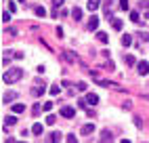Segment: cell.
Here are the masks:
<instances>
[{
    "instance_id": "8992f818",
    "label": "cell",
    "mask_w": 149,
    "mask_h": 143,
    "mask_svg": "<svg viewBox=\"0 0 149 143\" xmlns=\"http://www.w3.org/2000/svg\"><path fill=\"white\" fill-rule=\"evenodd\" d=\"M61 137H63L61 132L55 130V132H51V135H48V143H61Z\"/></svg>"
},
{
    "instance_id": "484cf974",
    "label": "cell",
    "mask_w": 149,
    "mask_h": 143,
    "mask_svg": "<svg viewBox=\"0 0 149 143\" xmlns=\"http://www.w3.org/2000/svg\"><path fill=\"white\" fill-rule=\"evenodd\" d=\"M134 124H136L139 128H143V118H141V116H134Z\"/></svg>"
},
{
    "instance_id": "2e32d148",
    "label": "cell",
    "mask_w": 149,
    "mask_h": 143,
    "mask_svg": "<svg viewBox=\"0 0 149 143\" xmlns=\"http://www.w3.org/2000/svg\"><path fill=\"white\" fill-rule=\"evenodd\" d=\"M97 38H99V42H103V44L109 42V36H107L105 32H97Z\"/></svg>"
},
{
    "instance_id": "4316f807",
    "label": "cell",
    "mask_w": 149,
    "mask_h": 143,
    "mask_svg": "<svg viewBox=\"0 0 149 143\" xmlns=\"http://www.w3.org/2000/svg\"><path fill=\"white\" fill-rule=\"evenodd\" d=\"M120 8H122V11H128V8H130V6H128V0H120Z\"/></svg>"
},
{
    "instance_id": "7402d4cb",
    "label": "cell",
    "mask_w": 149,
    "mask_h": 143,
    "mask_svg": "<svg viewBox=\"0 0 149 143\" xmlns=\"http://www.w3.org/2000/svg\"><path fill=\"white\" fill-rule=\"evenodd\" d=\"M55 122H57V116H53V114H48V116H46V124H48V126H53Z\"/></svg>"
},
{
    "instance_id": "7a4b0ae2",
    "label": "cell",
    "mask_w": 149,
    "mask_h": 143,
    "mask_svg": "<svg viewBox=\"0 0 149 143\" xmlns=\"http://www.w3.org/2000/svg\"><path fill=\"white\" fill-rule=\"evenodd\" d=\"M136 72L141 76H147L149 74V61H139V63H136Z\"/></svg>"
},
{
    "instance_id": "5b68a950",
    "label": "cell",
    "mask_w": 149,
    "mask_h": 143,
    "mask_svg": "<svg viewBox=\"0 0 149 143\" xmlns=\"http://www.w3.org/2000/svg\"><path fill=\"white\" fill-rule=\"evenodd\" d=\"M15 99H17V93H15V90H6L4 97H2V103H11V101H15Z\"/></svg>"
},
{
    "instance_id": "f1b7e54d",
    "label": "cell",
    "mask_w": 149,
    "mask_h": 143,
    "mask_svg": "<svg viewBox=\"0 0 149 143\" xmlns=\"http://www.w3.org/2000/svg\"><path fill=\"white\" fill-rule=\"evenodd\" d=\"M42 109H44V107H42V105H38V103H36V105L32 107V111H34V114H40V111H42Z\"/></svg>"
},
{
    "instance_id": "f35d334b",
    "label": "cell",
    "mask_w": 149,
    "mask_h": 143,
    "mask_svg": "<svg viewBox=\"0 0 149 143\" xmlns=\"http://www.w3.org/2000/svg\"><path fill=\"white\" fill-rule=\"evenodd\" d=\"M145 19H149V13H147V15H145Z\"/></svg>"
},
{
    "instance_id": "60d3db41",
    "label": "cell",
    "mask_w": 149,
    "mask_h": 143,
    "mask_svg": "<svg viewBox=\"0 0 149 143\" xmlns=\"http://www.w3.org/2000/svg\"><path fill=\"white\" fill-rule=\"evenodd\" d=\"M21 143H25V141H21Z\"/></svg>"
},
{
    "instance_id": "74e56055",
    "label": "cell",
    "mask_w": 149,
    "mask_h": 143,
    "mask_svg": "<svg viewBox=\"0 0 149 143\" xmlns=\"http://www.w3.org/2000/svg\"><path fill=\"white\" fill-rule=\"evenodd\" d=\"M122 143H130V141H128V139H122Z\"/></svg>"
},
{
    "instance_id": "52a82bcc",
    "label": "cell",
    "mask_w": 149,
    "mask_h": 143,
    "mask_svg": "<svg viewBox=\"0 0 149 143\" xmlns=\"http://www.w3.org/2000/svg\"><path fill=\"white\" fill-rule=\"evenodd\" d=\"M111 132H109V130H103L101 132V139H99V143H111Z\"/></svg>"
},
{
    "instance_id": "6da1fadb",
    "label": "cell",
    "mask_w": 149,
    "mask_h": 143,
    "mask_svg": "<svg viewBox=\"0 0 149 143\" xmlns=\"http://www.w3.org/2000/svg\"><path fill=\"white\" fill-rule=\"evenodd\" d=\"M21 76H23L21 67H11V69H6L2 74V82L4 84H13V82H17V80H21Z\"/></svg>"
},
{
    "instance_id": "603a6c76",
    "label": "cell",
    "mask_w": 149,
    "mask_h": 143,
    "mask_svg": "<svg viewBox=\"0 0 149 143\" xmlns=\"http://www.w3.org/2000/svg\"><path fill=\"white\" fill-rule=\"evenodd\" d=\"M136 36H141V40H143V42H149V32H139Z\"/></svg>"
},
{
    "instance_id": "836d02e7",
    "label": "cell",
    "mask_w": 149,
    "mask_h": 143,
    "mask_svg": "<svg viewBox=\"0 0 149 143\" xmlns=\"http://www.w3.org/2000/svg\"><path fill=\"white\" fill-rule=\"evenodd\" d=\"M139 6H141V8H147V11H149V0H143V2H139Z\"/></svg>"
},
{
    "instance_id": "3957f363",
    "label": "cell",
    "mask_w": 149,
    "mask_h": 143,
    "mask_svg": "<svg viewBox=\"0 0 149 143\" xmlns=\"http://www.w3.org/2000/svg\"><path fill=\"white\" fill-rule=\"evenodd\" d=\"M61 116H63V118H69V120H72V118L76 116V109H74L72 105H65V107H61Z\"/></svg>"
},
{
    "instance_id": "d6986e66",
    "label": "cell",
    "mask_w": 149,
    "mask_h": 143,
    "mask_svg": "<svg viewBox=\"0 0 149 143\" xmlns=\"http://www.w3.org/2000/svg\"><path fill=\"white\" fill-rule=\"evenodd\" d=\"M21 111H25V105L23 103H15L13 105V114H21Z\"/></svg>"
},
{
    "instance_id": "8d00e7d4",
    "label": "cell",
    "mask_w": 149,
    "mask_h": 143,
    "mask_svg": "<svg viewBox=\"0 0 149 143\" xmlns=\"http://www.w3.org/2000/svg\"><path fill=\"white\" fill-rule=\"evenodd\" d=\"M143 99H147V101H149V95H147V93H143Z\"/></svg>"
},
{
    "instance_id": "4dcf8cb0",
    "label": "cell",
    "mask_w": 149,
    "mask_h": 143,
    "mask_svg": "<svg viewBox=\"0 0 149 143\" xmlns=\"http://www.w3.org/2000/svg\"><path fill=\"white\" fill-rule=\"evenodd\" d=\"M8 11H11V13H17V4H15V2H8Z\"/></svg>"
},
{
    "instance_id": "d4e9b609",
    "label": "cell",
    "mask_w": 149,
    "mask_h": 143,
    "mask_svg": "<svg viewBox=\"0 0 149 143\" xmlns=\"http://www.w3.org/2000/svg\"><path fill=\"white\" fill-rule=\"evenodd\" d=\"M4 34H6V36H15V34H17V29H15V27H6V29H4Z\"/></svg>"
},
{
    "instance_id": "7c38bea8",
    "label": "cell",
    "mask_w": 149,
    "mask_h": 143,
    "mask_svg": "<svg viewBox=\"0 0 149 143\" xmlns=\"http://www.w3.org/2000/svg\"><path fill=\"white\" fill-rule=\"evenodd\" d=\"M15 122H17V116H15V114L4 116V126H11V124H15Z\"/></svg>"
},
{
    "instance_id": "1f68e13d",
    "label": "cell",
    "mask_w": 149,
    "mask_h": 143,
    "mask_svg": "<svg viewBox=\"0 0 149 143\" xmlns=\"http://www.w3.org/2000/svg\"><path fill=\"white\" fill-rule=\"evenodd\" d=\"M59 93H61V88H59V86H51V95H59Z\"/></svg>"
},
{
    "instance_id": "f546056e",
    "label": "cell",
    "mask_w": 149,
    "mask_h": 143,
    "mask_svg": "<svg viewBox=\"0 0 149 143\" xmlns=\"http://www.w3.org/2000/svg\"><path fill=\"white\" fill-rule=\"evenodd\" d=\"M51 2H53V6L57 8V6H63V2H65V0H51Z\"/></svg>"
},
{
    "instance_id": "30bf717a",
    "label": "cell",
    "mask_w": 149,
    "mask_h": 143,
    "mask_svg": "<svg viewBox=\"0 0 149 143\" xmlns=\"http://www.w3.org/2000/svg\"><path fill=\"white\" fill-rule=\"evenodd\" d=\"M46 93V86H34L32 88V95L34 97H40V95H44Z\"/></svg>"
},
{
    "instance_id": "ffe728a7",
    "label": "cell",
    "mask_w": 149,
    "mask_h": 143,
    "mask_svg": "<svg viewBox=\"0 0 149 143\" xmlns=\"http://www.w3.org/2000/svg\"><path fill=\"white\" fill-rule=\"evenodd\" d=\"M34 11H36V15H38V17H46V8H44V6H36Z\"/></svg>"
},
{
    "instance_id": "83f0119b",
    "label": "cell",
    "mask_w": 149,
    "mask_h": 143,
    "mask_svg": "<svg viewBox=\"0 0 149 143\" xmlns=\"http://www.w3.org/2000/svg\"><path fill=\"white\" fill-rule=\"evenodd\" d=\"M42 107H44V111H51V109H53V101H46Z\"/></svg>"
},
{
    "instance_id": "e575fe53",
    "label": "cell",
    "mask_w": 149,
    "mask_h": 143,
    "mask_svg": "<svg viewBox=\"0 0 149 143\" xmlns=\"http://www.w3.org/2000/svg\"><path fill=\"white\" fill-rule=\"evenodd\" d=\"M67 143H78V139H76V135H67Z\"/></svg>"
},
{
    "instance_id": "d6a6232c",
    "label": "cell",
    "mask_w": 149,
    "mask_h": 143,
    "mask_svg": "<svg viewBox=\"0 0 149 143\" xmlns=\"http://www.w3.org/2000/svg\"><path fill=\"white\" fill-rule=\"evenodd\" d=\"M86 105H88V103H86V99H84V101H82V99L78 101V107H80V109H86Z\"/></svg>"
},
{
    "instance_id": "9c48e42d",
    "label": "cell",
    "mask_w": 149,
    "mask_h": 143,
    "mask_svg": "<svg viewBox=\"0 0 149 143\" xmlns=\"http://www.w3.org/2000/svg\"><path fill=\"white\" fill-rule=\"evenodd\" d=\"M91 132H95V124H84L80 128V135H91Z\"/></svg>"
},
{
    "instance_id": "ab89813d",
    "label": "cell",
    "mask_w": 149,
    "mask_h": 143,
    "mask_svg": "<svg viewBox=\"0 0 149 143\" xmlns=\"http://www.w3.org/2000/svg\"><path fill=\"white\" fill-rule=\"evenodd\" d=\"M19 2H23V0H19Z\"/></svg>"
},
{
    "instance_id": "5bb4252c",
    "label": "cell",
    "mask_w": 149,
    "mask_h": 143,
    "mask_svg": "<svg viewBox=\"0 0 149 143\" xmlns=\"http://www.w3.org/2000/svg\"><path fill=\"white\" fill-rule=\"evenodd\" d=\"M72 17H74V19H82V8H80V6H74V8H72Z\"/></svg>"
},
{
    "instance_id": "d590c367",
    "label": "cell",
    "mask_w": 149,
    "mask_h": 143,
    "mask_svg": "<svg viewBox=\"0 0 149 143\" xmlns=\"http://www.w3.org/2000/svg\"><path fill=\"white\" fill-rule=\"evenodd\" d=\"M76 88H78V90H86V84H84V82H78Z\"/></svg>"
},
{
    "instance_id": "ac0fdd59",
    "label": "cell",
    "mask_w": 149,
    "mask_h": 143,
    "mask_svg": "<svg viewBox=\"0 0 149 143\" xmlns=\"http://www.w3.org/2000/svg\"><path fill=\"white\" fill-rule=\"evenodd\" d=\"M130 21H134V23H141L143 19H141V15H139L136 11H130Z\"/></svg>"
},
{
    "instance_id": "e0dca14e",
    "label": "cell",
    "mask_w": 149,
    "mask_h": 143,
    "mask_svg": "<svg viewBox=\"0 0 149 143\" xmlns=\"http://www.w3.org/2000/svg\"><path fill=\"white\" fill-rule=\"evenodd\" d=\"M130 44H132V36H130V34L122 36V46H130Z\"/></svg>"
},
{
    "instance_id": "4fadbf2b",
    "label": "cell",
    "mask_w": 149,
    "mask_h": 143,
    "mask_svg": "<svg viewBox=\"0 0 149 143\" xmlns=\"http://www.w3.org/2000/svg\"><path fill=\"white\" fill-rule=\"evenodd\" d=\"M42 130H44V126L40 124V122H36V124L32 126V132H34V135H42Z\"/></svg>"
},
{
    "instance_id": "9a60e30c",
    "label": "cell",
    "mask_w": 149,
    "mask_h": 143,
    "mask_svg": "<svg viewBox=\"0 0 149 143\" xmlns=\"http://www.w3.org/2000/svg\"><path fill=\"white\" fill-rule=\"evenodd\" d=\"M99 4H101V0H88V11H97Z\"/></svg>"
},
{
    "instance_id": "ba28073f",
    "label": "cell",
    "mask_w": 149,
    "mask_h": 143,
    "mask_svg": "<svg viewBox=\"0 0 149 143\" xmlns=\"http://www.w3.org/2000/svg\"><path fill=\"white\" fill-rule=\"evenodd\" d=\"M86 103L97 105V103H99V95H97V93H88V95H86Z\"/></svg>"
},
{
    "instance_id": "44dd1931",
    "label": "cell",
    "mask_w": 149,
    "mask_h": 143,
    "mask_svg": "<svg viewBox=\"0 0 149 143\" xmlns=\"http://www.w3.org/2000/svg\"><path fill=\"white\" fill-rule=\"evenodd\" d=\"M124 61H126L128 65H134V63H139V61L134 59V55H126V57H124Z\"/></svg>"
},
{
    "instance_id": "cb8c5ba5",
    "label": "cell",
    "mask_w": 149,
    "mask_h": 143,
    "mask_svg": "<svg viewBox=\"0 0 149 143\" xmlns=\"http://www.w3.org/2000/svg\"><path fill=\"white\" fill-rule=\"evenodd\" d=\"M2 21H4V23L11 21V11H4V13H2Z\"/></svg>"
},
{
    "instance_id": "8fae6325",
    "label": "cell",
    "mask_w": 149,
    "mask_h": 143,
    "mask_svg": "<svg viewBox=\"0 0 149 143\" xmlns=\"http://www.w3.org/2000/svg\"><path fill=\"white\" fill-rule=\"evenodd\" d=\"M122 25H124V23H122V19H118V17H113V19H111V27H113V29H118V32H120Z\"/></svg>"
},
{
    "instance_id": "277c9868",
    "label": "cell",
    "mask_w": 149,
    "mask_h": 143,
    "mask_svg": "<svg viewBox=\"0 0 149 143\" xmlns=\"http://www.w3.org/2000/svg\"><path fill=\"white\" fill-rule=\"evenodd\" d=\"M86 27L91 29V32H95V29L99 27V17H97V15H93L91 19H88V23H86Z\"/></svg>"
}]
</instances>
